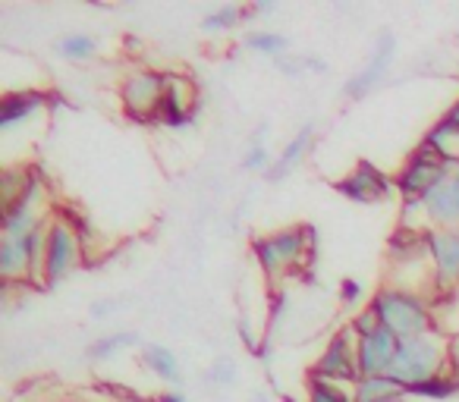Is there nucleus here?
Wrapping results in <instances>:
<instances>
[{
    "mask_svg": "<svg viewBox=\"0 0 459 402\" xmlns=\"http://www.w3.org/2000/svg\"><path fill=\"white\" fill-rule=\"evenodd\" d=\"M440 362H444V343L434 333H421L415 339H400V349H396L394 368L387 377H394L403 389H412L419 383L440 377Z\"/></svg>",
    "mask_w": 459,
    "mask_h": 402,
    "instance_id": "1",
    "label": "nucleus"
},
{
    "mask_svg": "<svg viewBox=\"0 0 459 402\" xmlns=\"http://www.w3.org/2000/svg\"><path fill=\"white\" fill-rule=\"evenodd\" d=\"M371 308L381 318V327L390 330L396 339H415L428 333V308L419 295L406 293V289H384L375 295Z\"/></svg>",
    "mask_w": 459,
    "mask_h": 402,
    "instance_id": "2",
    "label": "nucleus"
},
{
    "mask_svg": "<svg viewBox=\"0 0 459 402\" xmlns=\"http://www.w3.org/2000/svg\"><path fill=\"white\" fill-rule=\"evenodd\" d=\"M446 160H450V154H444L440 148L421 141L419 154L409 160V167L400 173V179H396L400 192L409 198V201H412V198H419V201H421L425 195H431L437 185H444L446 179H450Z\"/></svg>",
    "mask_w": 459,
    "mask_h": 402,
    "instance_id": "3",
    "label": "nucleus"
},
{
    "mask_svg": "<svg viewBox=\"0 0 459 402\" xmlns=\"http://www.w3.org/2000/svg\"><path fill=\"white\" fill-rule=\"evenodd\" d=\"M306 239L312 243V230H308V227H296V230L274 233V236H268V239H255L252 249H255L262 268L274 277V274H281L283 268H290V264L302 261V255L308 252Z\"/></svg>",
    "mask_w": 459,
    "mask_h": 402,
    "instance_id": "4",
    "label": "nucleus"
},
{
    "mask_svg": "<svg viewBox=\"0 0 459 402\" xmlns=\"http://www.w3.org/2000/svg\"><path fill=\"white\" fill-rule=\"evenodd\" d=\"M164 95H167V79L158 76V73H135L123 85V101H126V110L135 120H145L154 110H160Z\"/></svg>",
    "mask_w": 459,
    "mask_h": 402,
    "instance_id": "5",
    "label": "nucleus"
},
{
    "mask_svg": "<svg viewBox=\"0 0 459 402\" xmlns=\"http://www.w3.org/2000/svg\"><path fill=\"white\" fill-rule=\"evenodd\" d=\"M396 349H400V339L394 337L390 330H377L371 337L359 339V349H356V364H359V374L362 377H381L390 374L394 368V358Z\"/></svg>",
    "mask_w": 459,
    "mask_h": 402,
    "instance_id": "6",
    "label": "nucleus"
},
{
    "mask_svg": "<svg viewBox=\"0 0 459 402\" xmlns=\"http://www.w3.org/2000/svg\"><path fill=\"white\" fill-rule=\"evenodd\" d=\"M312 381H362L359 374V364L352 362V349H350V337L337 333L327 346V352L318 358V364L312 368Z\"/></svg>",
    "mask_w": 459,
    "mask_h": 402,
    "instance_id": "7",
    "label": "nucleus"
},
{
    "mask_svg": "<svg viewBox=\"0 0 459 402\" xmlns=\"http://www.w3.org/2000/svg\"><path fill=\"white\" fill-rule=\"evenodd\" d=\"M425 239L434 258V270H437V287L450 289L453 283H459V233L428 230Z\"/></svg>",
    "mask_w": 459,
    "mask_h": 402,
    "instance_id": "8",
    "label": "nucleus"
},
{
    "mask_svg": "<svg viewBox=\"0 0 459 402\" xmlns=\"http://www.w3.org/2000/svg\"><path fill=\"white\" fill-rule=\"evenodd\" d=\"M76 239H73L70 227L66 224H54L45 236V280L57 283L66 270L76 261Z\"/></svg>",
    "mask_w": 459,
    "mask_h": 402,
    "instance_id": "9",
    "label": "nucleus"
},
{
    "mask_svg": "<svg viewBox=\"0 0 459 402\" xmlns=\"http://www.w3.org/2000/svg\"><path fill=\"white\" fill-rule=\"evenodd\" d=\"M337 189L343 192L346 198L359 201V205H375L377 198H384L390 192V183L377 167H371L368 160H362V164H359L356 170H352L350 176L337 185Z\"/></svg>",
    "mask_w": 459,
    "mask_h": 402,
    "instance_id": "10",
    "label": "nucleus"
},
{
    "mask_svg": "<svg viewBox=\"0 0 459 402\" xmlns=\"http://www.w3.org/2000/svg\"><path fill=\"white\" fill-rule=\"evenodd\" d=\"M421 211H425V218L437 227L459 224V173L446 179L444 185H437L431 195L421 198Z\"/></svg>",
    "mask_w": 459,
    "mask_h": 402,
    "instance_id": "11",
    "label": "nucleus"
},
{
    "mask_svg": "<svg viewBox=\"0 0 459 402\" xmlns=\"http://www.w3.org/2000/svg\"><path fill=\"white\" fill-rule=\"evenodd\" d=\"M394 47H396L394 35L384 32L381 38H377V47H375V54H371L368 66H365L359 76H352L350 82H346V95H350V98H365V95H368L371 85L384 76V70H387L390 60H394Z\"/></svg>",
    "mask_w": 459,
    "mask_h": 402,
    "instance_id": "12",
    "label": "nucleus"
},
{
    "mask_svg": "<svg viewBox=\"0 0 459 402\" xmlns=\"http://www.w3.org/2000/svg\"><path fill=\"white\" fill-rule=\"evenodd\" d=\"M186 91H192V85L186 82V79L167 82V95H164V101H160L158 114L164 116V120L170 123V126H179V123H186L192 116V110H189L192 95H186Z\"/></svg>",
    "mask_w": 459,
    "mask_h": 402,
    "instance_id": "13",
    "label": "nucleus"
},
{
    "mask_svg": "<svg viewBox=\"0 0 459 402\" xmlns=\"http://www.w3.org/2000/svg\"><path fill=\"white\" fill-rule=\"evenodd\" d=\"M29 264H32V255L26 249V239H4L0 243V274L7 277V280H20L26 277Z\"/></svg>",
    "mask_w": 459,
    "mask_h": 402,
    "instance_id": "14",
    "label": "nucleus"
},
{
    "mask_svg": "<svg viewBox=\"0 0 459 402\" xmlns=\"http://www.w3.org/2000/svg\"><path fill=\"white\" fill-rule=\"evenodd\" d=\"M400 396H406V389L387 374L362 377L356 387V402H396Z\"/></svg>",
    "mask_w": 459,
    "mask_h": 402,
    "instance_id": "15",
    "label": "nucleus"
},
{
    "mask_svg": "<svg viewBox=\"0 0 459 402\" xmlns=\"http://www.w3.org/2000/svg\"><path fill=\"white\" fill-rule=\"evenodd\" d=\"M41 107V95L39 91H20V95H7L0 101V126L7 129L16 120H26L29 114Z\"/></svg>",
    "mask_w": 459,
    "mask_h": 402,
    "instance_id": "16",
    "label": "nucleus"
},
{
    "mask_svg": "<svg viewBox=\"0 0 459 402\" xmlns=\"http://www.w3.org/2000/svg\"><path fill=\"white\" fill-rule=\"evenodd\" d=\"M312 135H315V126H312V123H306V126H302V133L296 135V139L290 141L287 148H283V154L277 158V164L271 167V179H283L296 164H299L302 154H306L308 145H312Z\"/></svg>",
    "mask_w": 459,
    "mask_h": 402,
    "instance_id": "17",
    "label": "nucleus"
},
{
    "mask_svg": "<svg viewBox=\"0 0 459 402\" xmlns=\"http://www.w3.org/2000/svg\"><path fill=\"white\" fill-rule=\"evenodd\" d=\"M456 135H459V101L453 104L450 110H446V116L437 123V126L431 129V133H428L425 141H428V145H434V148H440V151H444V141L446 139H456Z\"/></svg>",
    "mask_w": 459,
    "mask_h": 402,
    "instance_id": "18",
    "label": "nucleus"
},
{
    "mask_svg": "<svg viewBox=\"0 0 459 402\" xmlns=\"http://www.w3.org/2000/svg\"><path fill=\"white\" fill-rule=\"evenodd\" d=\"M145 362L152 364V371H158L164 381H177L179 368H177V358H173L170 349H164V346H148Z\"/></svg>",
    "mask_w": 459,
    "mask_h": 402,
    "instance_id": "19",
    "label": "nucleus"
},
{
    "mask_svg": "<svg viewBox=\"0 0 459 402\" xmlns=\"http://www.w3.org/2000/svg\"><path fill=\"white\" fill-rule=\"evenodd\" d=\"M57 54L64 60H89L95 54V41L89 35H66L57 45Z\"/></svg>",
    "mask_w": 459,
    "mask_h": 402,
    "instance_id": "20",
    "label": "nucleus"
},
{
    "mask_svg": "<svg viewBox=\"0 0 459 402\" xmlns=\"http://www.w3.org/2000/svg\"><path fill=\"white\" fill-rule=\"evenodd\" d=\"M459 389V381H453V377H431V381L419 383V387L406 389V393H419V396H434V399H440V396H450Z\"/></svg>",
    "mask_w": 459,
    "mask_h": 402,
    "instance_id": "21",
    "label": "nucleus"
},
{
    "mask_svg": "<svg viewBox=\"0 0 459 402\" xmlns=\"http://www.w3.org/2000/svg\"><path fill=\"white\" fill-rule=\"evenodd\" d=\"M133 343H139V337H135V333H110V337L98 339V343L91 346L89 355L91 358H104V355H110L114 349H123V346H133Z\"/></svg>",
    "mask_w": 459,
    "mask_h": 402,
    "instance_id": "22",
    "label": "nucleus"
},
{
    "mask_svg": "<svg viewBox=\"0 0 459 402\" xmlns=\"http://www.w3.org/2000/svg\"><path fill=\"white\" fill-rule=\"evenodd\" d=\"M243 13H246L243 7H233V4H230V7L214 10V13L204 20V29H208V32H217V29H233L239 20H243Z\"/></svg>",
    "mask_w": 459,
    "mask_h": 402,
    "instance_id": "23",
    "label": "nucleus"
},
{
    "mask_svg": "<svg viewBox=\"0 0 459 402\" xmlns=\"http://www.w3.org/2000/svg\"><path fill=\"white\" fill-rule=\"evenodd\" d=\"M249 47L262 54H281L283 47H287V38L277 32H255V35H249Z\"/></svg>",
    "mask_w": 459,
    "mask_h": 402,
    "instance_id": "24",
    "label": "nucleus"
},
{
    "mask_svg": "<svg viewBox=\"0 0 459 402\" xmlns=\"http://www.w3.org/2000/svg\"><path fill=\"white\" fill-rule=\"evenodd\" d=\"M312 402H352L343 389H337L327 381H312Z\"/></svg>",
    "mask_w": 459,
    "mask_h": 402,
    "instance_id": "25",
    "label": "nucleus"
},
{
    "mask_svg": "<svg viewBox=\"0 0 459 402\" xmlns=\"http://www.w3.org/2000/svg\"><path fill=\"white\" fill-rule=\"evenodd\" d=\"M352 330H356L359 333V337H371V333H377V330H381V318H377V312H375V308H365V312L362 314H356V318H352Z\"/></svg>",
    "mask_w": 459,
    "mask_h": 402,
    "instance_id": "26",
    "label": "nucleus"
},
{
    "mask_svg": "<svg viewBox=\"0 0 459 402\" xmlns=\"http://www.w3.org/2000/svg\"><path fill=\"white\" fill-rule=\"evenodd\" d=\"M246 167H249V170H264V167H268V151H264L262 145L252 148L249 158H246Z\"/></svg>",
    "mask_w": 459,
    "mask_h": 402,
    "instance_id": "27",
    "label": "nucleus"
},
{
    "mask_svg": "<svg viewBox=\"0 0 459 402\" xmlns=\"http://www.w3.org/2000/svg\"><path fill=\"white\" fill-rule=\"evenodd\" d=\"M362 295V287L356 280H343V302H356Z\"/></svg>",
    "mask_w": 459,
    "mask_h": 402,
    "instance_id": "28",
    "label": "nucleus"
},
{
    "mask_svg": "<svg viewBox=\"0 0 459 402\" xmlns=\"http://www.w3.org/2000/svg\"><path fill=\"white\" fill-rule=\"evenodd\" d=\"M160 402H186V399H183V396H164Z\"/></svg>",
    "mask_w": 459,
    "mask_h": 402,
    "instance_id": "29",
    "label": "nucleus"
}]
</instances>
